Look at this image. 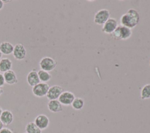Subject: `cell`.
<instances>
[{
	"label": "cell",
	"mask_w": 150,
	"mask_h": 133,
	"mask_svg": "<svg viewBox=\"0 0 150 133\" xmlns=\"http://www.w3.org/2000/svg\"><path fill=\"white\" fill-rule=\"evenodd\" d=\"M139 22V15L138 11L134 9H129L120 18L121 25L132 29L135 28Z\"/></svg>",
	"instance_id": "1"
},
{
	"label": "cell",
	"mask_w": 150,
	"mask_h": 133,
	"mask_svg": "<svg viewBox=\"0 0 150 133\" xmlns=\"http://www.w3.org/2000/svg\"><path fill=\"white\" fill-rule=\"evenodd\" d=\"M111 35L114 39L125 40L131 36L132 30L128 28L119 25Z\"/></svg>",
	"instance_id": "2"
},
{
	"label": "cell",
	"mask_w": 150,
	"mask_h": 133,
	"mask_svg": "<svg viewBox=\"0 0 150 133\" xmlns=\"http://www.w3.org/2000/svg\"><path fill=\"white\" fill-rule=\"evenodd\" d=\"M56 61L53 58L48 56L42 58L39 62V67L40 69L48 72L54 70L56 67Z\"/></svg>",
	"instance_id": "3"
},
{
	"label": "cell",
	"mask_w": 150,
	"mask_h": 133,
	"mask_svg": "<svg viewBox=\"0 0 150 133\" xmlns=\"http://www.w3.org/2000/svg\"><path fill=\"white\" fill-rule=\"evenodd\" d=\"M110 17V12L106 9H100L97 11L94 17V22L98 25H104Z\"/></svg>",
	"instance_id": "4"
},
{
	"label": "cell",
	"mask_w": 150,
	"mask_h": 133,
	"mask_svg": "<svg viewBox=\"0 0 150 133\" xmlns=\"http://www.w3.org/2000/svg\"><path fill=\"white\" fill-rule=\"evenodd\" d=\"M50 86L46 83L40 82L33 86L32 89L33 94L37 97H43L46 96Z\"/></svg>",
	"instance_id": "5"
},
{
	"label": "cell",
	"mask_w": 150,
	"mask_h": 133,
	"mask_svg": "<svg viewBox=\"0 0 150 133\" xmlns=\"http://www.w3.org/2000/svg\"><path fill=\"white\" fill-rule=\"evenodd\" d=\"M63 91V88L61 86L54 85L49 87L46 96L49 100H57Z\"/></svg>",
	"instance_id": "6"
},
{
	"label": "cell",
	"mask_w": 150,
	"mask_h": 133,
	"mask_svg": "<svg viewBox=\"0 0 150 133\" xmlns=\"http://www.w3.org/2000/svg\"><path fill=\"white\" fill-rule=\"evenodd\" d=\"M117 21L112 18H110L103 25L101 31L106 34H111L118 26Z\"/></svg>",
	"instance_id": "7"
},
{
	"label": "cell",
	"mask_w": 150,
	"mask_h": 133,
	"mask_svg": "<svg viewBox=\"0 0 150 133\" xmlns=\"http://www.w3.org/2000/svg\"><path fill=\"white\" fill-rule=\"evenodd\" d=\"M75 98L74 94L69 91H63L59 96L58 100L63 105L68 106L71 104L74 99Z\"/></svg>",
	"instance_id": "8"
},
{
	"label": "cell",
	"mask_w": 150,
	"mask_h": 133,
	"mask_svg": "<svg viewBox=\"0 0 150 133\" xmlns=\"http://www.w3.org/2000/svg\"><path fill=\"white\" fill-rule=\"evenodd\" d=\"M13 56L18 60H23L26 55V50L22 43H17L14 46Z\"/></svg>",
	"instance_id": "9"
},
{
	"label": "cell",
	"mask_w": 150,
	"mask_h": 133,
	"mask_svg": "<svg viewBox=\"0 0 150 133\" xmlns=\"http://www.w3.org/2000/svg\"><path fill=\"white\" fill-rule=\"evenodd\" d=\"M34 122L42 131L46 129L49 127L50 121L47 115L45 114H39L36 117Z\"/></svg>",
	"instance_id": "10"
},
{
	"label": "cell",
	"mask_w": 150,
	"mask_h": 133,
	"mask_svg": "<svg viewBox=\"0 0 150 133\" xmlns=\"http://www.w3.org/2000/svg\"><path fill=\"white\" fill-rule=\"evenodd\" d=\"M0 120L4 125L8 126L11 124L13 121V115L9 110H3L0 116Z\"/></svg>",
	"instance_id": "11"
},
{
	"label": "cell",
	"mask_w": 150,
	"mask_h": 133,
	"mask_svg": "<svg viewBox=\"0 0 150 133\" xmlns=\"http://www.w3.org/2000/svg\"><path fill=\"white\" fill-rule=\"evenodd\" d=\"M4 77L5 83L9 85L15 84L18 81L16 73L12 70H10L5 72L4 73Z\"/></svg>",
	"instance_id": "12"
},
{
	"label": "cell",
	"mask_w": 150,
	"mask_h": 133,
	"mask_svg": "<svg viewBox=\"0 0 150 133\" xmlns=\"http://www.w3.org/2000/svg\"><path fill=\"white\" fill-rule=\"evenodd\" d=\"M26 81L28 84L32 87L39 83L40 81L38 76V71L35 70H31L27 75Z\"/></svg>",
	"instance_id": "13"
},
{
	"label": "cell",
	"mask_w": 150,
	"mask_h": 133,
	"mask_svg": "<svg viewBox=\"0 0 150 133\" xmlns=\"http://www.w3.org/2000/svg\"><path fill=\"white\" fill-rule=\"evenodd\" d=\"M49 110L52 112H59L63 111L62 104L58 100H49L47 104Z\"/></svg>",
	"instance_id": "14"
},
{
	"label": "cell",
	"mask_w": 150,
	"mask_h": 133,
	"mask_svg": "<svg viewBox=\"0 0 150 133\" xmlns=\"http://www.w3.org/2000/svg\"><path fill=\"white\" fill-rule=\"evenodd\" d=\"M14 46L9 42H2L0 43V51L2 54L9 55L13 53Z\"/></svg>",
	"instance_id": "15"
},
{
	"label": "cell",
	"mask_w": 150,
	"mask_h": 133,
	"mask_svg": "<svg viewBox=\"0 0 150 133\" xmlns=\"http://www.w3.org/2000/svg\"><path fill=\"white\" fill-rule=\"evenodd\" d=\"M12 66V61L7 58L4 57L0 60V71L2 73H5L7 71L11 70Z\"/></svg>",
	"instance_id": "16"
},
{
	"label": "cell",
	"mask_w": 150,
	"mask_h": 133,
	"mask_svg": "<svg viewBox=\"0 0 150 133\" xmlns=\"http://www.w3.org/2000/svg\"><path fill=\"white\" fill-rule=\"evenodd\" d=\"M25 131L26 133H42V130L34 122H29L26 125Z\"/></svg>",
	"instance_id": "17"
},
{
	"label": "cell",
	"mask_w": 150,
	"mask_h": 133,
	"mask_svg": "<svg viewBox=\"0 0 150 133\" xmlns=\"http://www.w3.org/2000/svg\"><path fill=\"white\" fill-rule=\"evenodd\" d=\"M38 74L40 81L42 83H47L52 79V75L49 73V72L45 70L40 69L38 71Z\"/></svg>",
	"instance_id": "18"
},
{
	"label": "cell",
	"mask_w": 150,
	"mask_h": 133,
	"mask_svg": "<svg viewBox=\"0 0 150 133\" xmlns=\"http://www.w3.org/2000/svg\"><path fill=\"white\" fill-rule=\"evenodd\" d=\"M71 105L72 108L75 110H80L84 107V100L81 98L75 97Z\"/></svg>",
	"instance_id": "19"
},
{
	"label": "cell",
	"mask_w": 150,
	"mask_h": 133,
	"mask_svg": "<svg viewBox=\"0 0 150 133\" xmlns=\"http://www.w3.org/2000/svg\"><path fill=\"white\" fill-rule=\"evenodd\" d=\"M141 98L146 100L150 98V84H145L141 91Z\"/></svg>",
	"instance_id": "20"
},
{
	"label": "cell",
	"mask_w": 150,
	"mask_h": 133,
	"mask_svg": "<svg viewBox=\"0 0 150 133\" xmlns=\"http://www.w3.org/2000/svg\"><path fill=\"white\" fill-rule=\"evenodd\" d=\"M0 133H13V132L8 128H2L0 130Z\"/></svg>",
	"instance_id": "21"
},
{
	"label": "cell",
	"mask_w": 150,
	"mask_h": 133,
	"mask_svg": "<svg viewBox=\"0 0 150 133\" xmlns=\"http://www.w3.org/2000/svg\"><path fill=\"white\" fill-rule=\"evenodd\" d=\"M5 84V79L4 77V74L2 73H0V88L3 87Z\"/></svg>",
	"instance_id": "22"
},
{
	"label": "cell",
	"mask_w": 150,
	"mask_h": 133,
	"mask_svg": "<svg viewBox=\"0 0 150 133\" xmlns=\"http://www.w3.org/2000/svg\"><path fill=\"white\" fill-rule=\"evenodd\" d=\"M4 3L3 1L0 0V11L3 8V7H4Z\"/></svg>",
	"instance_id": "23"
},
{
	"label": "cell",
	"mask_w": 150,
	"mask_h": 133,
	"mask_svg": "<svg viewBox=\"0 0 150 133\" xmlns=\"http://www.w3.org/2000/svg\"><path fill=\"white\" fill-rule=\"evenodd\" d=\"M3 127H4V125H3V124L2 123V122H1V120H0V130H1Z\"/></svg>",
	"instance_id": "24"
},
{
	"label": "cell",
	"mask_w": 150,
	"mask_h": 133,
	"mask_svg": "<svg viewBox=\"0 0 150 133\" xmlns=\"http://www.w3.org/2000/svg\"><path fill=\"white\" fill-rule=\"evenodd\" d=\"M3 92H4L3 89H2V88H0V96L2 95V94L3 93Z\"/></svg>",
	"instance_id": "25"
},
{
	"label": "cell",
	"mask_w": 150,
	"mask_h": 133,
	"mask_svg": "<svg viewBox=\"0 0 150 133\" xmlns=\"http://www.w3.org/2000/svg\"><path fill=\"white\" fill-rule=\"evenodd\" d=\"M2 108L0 107V116H1V114H2Z\"/></svg>",
	"instance_id": "26"
},
{
	"label": "cell",
	"mask_w": 150,
	"mask_h": 133,
	"mask_svg": "<svg viewBox=\"0 0 150 133\" xmlns=\"http://www.w3.org/2000/svg\"><path fill=\"white\" fill-rule=\"evenodd\" d=\"M2 56V53H1V51H0V59H1Z\"/></svg>",
	"instance_id": "27"
},
{
	"label": "cell",
	"mask_w": 150,
	"mask_h": 133,
	"mask_svg": "<svg viewBox=\"0 0 150 133\" xmlns=\"http://www.w3.org/2000/svg\"><path fill=\"white\" fill-rule=\"evenodd\" d=\"M149 66H150V58H149Z\"/></svg>",
	"instance_id": "28"
},
{
	"label": "cell",
	"mask_w": 150,
	"mask_h": 133,
	"mask_svg": "<svg viewBox=\"0 0 150 133\" xmlns=\"http://www.w3.org/2000/svg\"><path fill=\"white\" fill-rule=\"evenodd\" d=\"M25 133H26V132H25Z\"/></svg>",
	"instance_id": "29"
}]
</instances>
